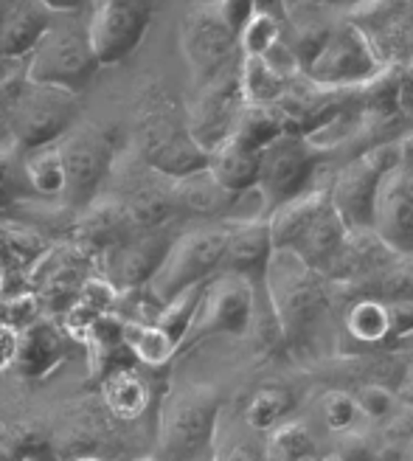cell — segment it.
Listing matches in <instances>:
<instances>
[{
  "instance_id": "17",
  "label": "cell",
  "mask_w": 413,
  "mask_h": 461,
  "mask_svg": "<svg viewBox=\"0 0 413 461\" xmlns=\"http://www.w3.org/2000/svg\"><path fill=\"white\" fill-rule=\"evenodd\" d=\"M346 17L369 40L385 68H400L413 51V0H357Z\"/></svg>"
},
{
  "instance_id": "24",
  "label": "cell",
  "mask_w": 413,
  "mask_h": 461,
  "mask_svg": "<svg viewBox=\"0 0 413 461\" xmlns=\"http://www.w3.org/2000/svg\"><path fill=\"white\" fill-rule=\"evenodd\" d=\"M74 234L82 253H104L127 234H132V225L119 200H90L87 205H82Z\"/></svg>"
},
{
  "instance_id": "39",
  "label": "cell",
  "mask_w": 413,
  "mask_h": 461,
  "mask_svg": "<svg viewBox=\"0 0 413 461\" xmlns=\"http://www.w3.org/2000/svg\"><path fill=\"white\" fill-rule=\"evenodd\" d=\"M214 6L225 17V23L231 26L237 34L245 26V20L254 14V0H214Z\"/></svg>"
},
{
  "instance_id": "6",
  "label": "cell",
  "mask_w": 413,
  "mask_h": 461,
  "mask_svg": "<svg viewBox=\"0 0 413 461\" xmlns=\"http://www.w3.org/2000/svg\"><path fill=\"white\" fill-rule=\"evenodd\" d=\"M329 149L301 130H284L270 138L259 149V172L254 186L262 197L265 214L279 203L307 192L312 183H318L320 172L329 169Z\"/></svg>"
},
{
  "instance_id": "19",
  "label": "cell",
  "mask_w": 413,
  "mask_h": 461,
  "mask_svg": "<svg viewBox=\"0 0 413 461\" xmlns=\"http://www.w3.org/2000/svg\"><path fill=\"white\" fill-rule=\"evenodd\" d=\"M172 242V234L166 225L160 228H147V230H132L121 242L104 250L107 267L104 276L116 285L119 293L147 287L149 276L164 259V253Z\"/></svg>"
},
{
  "instance_id": "41",
  "label": "cell",
  "mask_w": 413,
  "mask_h": 461,
  "mask_svg": "<svg viewBox=\"0 0 413 461\" xmlns=\"http://www.w3.org/2000/svg\"><path fill=\"white\" fill-rule=\"evenodd\" d=\"M394 147H397V160L405 167H413V127L402 130L394 138Z\"/></svg>"
},
{
  "instance_id": "21",
  "label": "cell",
  "mask_w": 413,
  "mask_h": 461,
  "mask_svg": "<svg viewBox=\"0 0 413 461\" xmlns=\"http://www.w3.org/2000/svg\"><path fill=\"white\" fill-rule=\"evenodd\" d=\"M270 257H273V240H270L267 214L225 220V248H222L220 270L239 273L259 290L265 287Z\"/></svg>"
},
{
  "instance_id": "10",
  "label": "cell",
  "mask_w": 413,
  "mask_h": 461,
  "mask_svg": "<svg viewBox=\"0 0 413 461\" xmlns=\"http://www.w3.org/2000/svg\"><path fill=\"white\" fill-rule=\"evenodd\" d=\"M57 147L65 167V197L71 205L82 209L96 197L104 175L112 169L116 158V138L99 124L74 122L59 138Z\"/></svg>"
},
{
  "instance_id": "43",
  "label": "cell",
  "mask_w": 413,
  "mask_h": 461,
  "mask_svg": "<svg viewBox=\"0 0 413 461\" xmlns=\"http://www.w3.org/2000/svg\"><path fill=\"white\" fill-rule=\"evenodd\" d=\"M4 279H6V270H4V259H0V293H4Z\"/></svg>"
},
{
  "instance_id": "38",
  "label": "cell",
  "mask_w": 413,
  "mask_h": 461,
  "mask_svg": "<svg viewBox=\"0 0 413 461\" xmlns=\"http://www.w3.org/2000/svg\"><path fill=\"white\" fill-rule=\"evenodd\" d=\"M400 357H402V372L397 383V397L413 405V335L400 346Z\"/></svg>"
},
{
  "instance_id": "46",
  "label": "cell",
  "mask_w": 413,
  "mask_h": 461,
  "mask_svg": "<svg viewBox=\"0 0 413 461\" xmlns=\"http://www.w3.org/2000/svg\"><path fill=\"white\" fill-rule=\"evenodd\" d=\"M192 4H197V0H192Z\"/></svg>"
},
{
  "instance_id": "1",
  "label": "cell",
  "mask_w": 413,
  "mask_h": 461,
  "mask_svg": "<svg viewBox=\"0 0 413 461\" xmlns=\"http://www.w3.org/2000/svg\"><path fill=\"white\" fill-rule=\"evenodd\" d=\"M265 295L290 355L307 357L315 352L320 335H335V287L324 273L292 250L273 248L265 273Z\"/></svg>"
},
{
  "instance_id": "18",
  "label": "cell",
  "mask_w": 413,
  "mask_h": 461,
  "mask_svg": "<svg viewBox=\"0 0 413 461\" xmlns=\"http://www.w3.org/2000/svg\"><path fill=\"white\" fill-rule=\"evenodd\" d=\"M372 228L394 250L413 257V167L394 160L385 169L372 203Z\"/></svg>"
},
{
  "instance_id": "15",
  "label": "cell",
  "mask_w": 413,
  "mask_h": 461,
  "mask_svg": "<svg viewBox=\"0 0 413 461\" xmlns=\"http://www.w3.org/2000/svg\"><path fill=\"white\" fill-rule=\"evenodd\" d=\"M397 257H400V250L388 245L372 225L346 228V234H343V240L332 250L329 262L320 270L335 287V307H337V298L357 293L365 282H372L374 276Z\"/></svg>"
},
{
  "instance_id": "23",
  "label": "cell",
  "mask_w": 413,
  "mask_h": 461,
  "mask_svg": "<svg viewBox=\"0 0 413 461\" xmlns=\"http://www.w3.org/2000/svg\"><path fill=\"white\" fill-rule=\"evenodd\" d=\"M54 12L42 0H6L0 14V54L4 57H26Z\"/></svg>"
},
{
  "instance_id": "31",
  "label": "cell",
  "mask_w": 413,
  "mask_h": 461,
  "mask_svg": "<svg viewBox=\"0 0 413 461\" xmlns=\"http://www.w3.org/2000/svg\"><path fill=\"white\" fill-rule=\"evenodd\" d=\"M284 130H290V124H287L279 104H250V102H245L239 115H237V122H234L231 138H237V141L254 147V149H262L270 138H275Z\"/></svg>"
},
{
  "instance_id": "3",
  "label": "cell",
  "mask_w": 413,
  "mask_h": 461,
  "mask_svg": "<svg viewBox=\"0 0 413 461\" xmlns=\"http://www.w3.org/2000/svg\"><path fill=\"white\" fill-rule=\"evenodd\" d=\"M267 225L275 250H292L295 257H301L318 270H324L332 250L349 228L329 200L327 180L312 183L307 192L270 209Z\"/></svg>"
},
{
  "instance_id": "11",
  "label": "cell",
  "mask_w": 413,
  "mask_h": 461,
  "mask_svg": "<svg viewBox=\"0 0 413 461\" xmlns=\"http://www.w3.org/2000/svg\"><path fill=\"white\" fill-rule=\"evenodd\" d=\"M397 160L394 141L374 144L332 167L327 189L329 200L349 228L372 225V203L380 186V177Z\"/></svg>"
},
{
  "instance_id": "26",
  "label": "cell",
  "mask_w": 413,
  "mask_h": 461,
  "mask_svg": "<svg viewBox=\"0 0 413 461\" xmlns=\"http://www.w3.org/2000/svg\"><path fill=\"white\" fill-rule=\"evenodd\" d=\"M62 360H65V340L49 321L34 318L26 327H20V343H17V357H14L20 375L45 377L49 372H54Z\"/></svg>"
},
{
  "instance_id": "4",
  "label": "cell",
  "mask_w": 413,
  "mask_h": 461,
  "mask_svg": "<svg viewBox=\"0 0 413 461\" xmlns=\"http://www.w3.org/2000/svg\"><path fill=\"white\" fill-rule=\"evenodd\" d=\"M222 397L214 385H180L160 400L155 456L205 458L214 456Z\"/></svg>"
},
{
  "instance_id": "33",
  "label": "cell",
  "mask_w": 413,
  "mask_h": 461,
  "mask_svg": "<svg viewBox=\"0 0 413 461\" xmlns=\"http://www.w3.org/2000/svg\"><path fill=\"white\" fill-rule=\"evenodd\" d=\"M318 411H320V420H324V428L329 433H335V436L363 433V425L369 422L349 388H329V391H324Z\"/></svg>"
},
{
  "instance_id": "9",
  "label": "cell",
  "mask_w": 413,
  "mask_h": 461,
  "mask_svg": "<svg viewBox=\"0 0 413 461\" xmlns=\"http://www.w3.org/2000/svg\"><path fill=\"white\" fill-rule=\"evenodd\" d=\"M180 51L194 87L211 82L225 68L239 62L237 32L228 26L214 0H197L180 20Z\"/></svg>"
},
{
  "instance_id": "5",
  "label": "cell",
  "mask_w": 413,
  "mask_h": 461,
  "mask_svg": "<svg viewBox=\"0 0 413 461\" xmlns=\"http://www.w3.org/2000/svg\"><path fill=\"white\" fill-rule=\"evenodd\" d=\"M22 59L29 82L62 87L71 94L85 90L99 68L82 12H54L34 49Z\"/></svg>"
},
{
  "instance_id": "34",
  "label": "cell",
  "mask_w": 413,
  "mask_h": 461,
  "mask_svg": "<svg viewBox=\"0 0 413 461\" xmlns=\"http://www.w3.org/2000/svg\"><path fill=\"white\" fill-rule=\"evenodd\" d=\"M26 175L29 183L45 197H57L65 192V167H62V155L57 141L40 144L26 149Z\"/></svg>"
},
{
  "instance_id": "29",
  "label": "cell",
  "mask_w": 413,
  "mask_h": 461,
  "mask_svg": "<svg viewBox=\"0 0 413 461\" xmlns=\"http://www.w3.org/2000/svg\"><path fill=\"white\" fill-rule=\"evenodd\" d=\"M124 343L132 360L147 368L166 366L177 352V343L155 321H141V318H124Z\"/></svg>"
},
{
  "instance_id": "20",
  "label": "cell",
  "mask_w": 413,
  "mask_h": 461,
  "mask_svg": "<svg viewBox=\"0 0 413 461\" xmlns=\"http://www.w3.org/2000/svg\"><path fill=\"white\" fill-rule=\"evenodd\" d=\"M124 189L127 192L119 197V203L124 205L132 230L169 225V220L177 214L172 197V177L152 169L141 158H138V169H127Z\"/></svg>"
},
{
  "instance_id": "45",
  "label": "cell",
  "mask_w": 413,
  "mask_h": 461,
  "mask_svg": "<svg viewBox=\"0 0 413 461\" xmlns=\"http://www.w3.org/2000/svg\"><path fill=\"white\" fill-rule=\"evenodd\" d=\"M0 14H4V4H0Z\"/></svg>"
},
{
  "instance_id": "36",
  "label": "cell",
  "mask_w": 413,
  "mask_h": 461,
  "mask_svg": "<svg viewBox=\"0 0 413 461\" xmlns=\"http://www.w3.org/2000/svg\"><path fill=\"white\" fill-rule=\"evenodd\" d=\"M282 40H284V26L265 12L250 14L237 34L239 54H256V57H267Z\"/></svg>"
},
{
  "instance_id": "7",
  "label": "cell",
  "mask_w": 413,
  "mask_h": 461,
  "mask_svg": "<svg viewBox=\"0 0 413 461\" xmlns=\"http://www.w3.org/2000/svg\"><path fill=\"white\" fill-rule=\"evenodd\" d=\"M225 248V220H202L200 225L172 237L164 259L149 276L147 290L160 307L177 293L209 282L220 270Z\"/></svg>"
},
{
  "instance_id": "35",
  "label": "cell",
  "mask_w": 413,
  "mask_h": 461,
  "mask_svg": "<svg viewBox=\"0 0 413 461\" xmlns=\"http://www.w3.org/2000/svg\"><path fill=\"white\" fill-rule=\"evenodd\" d=\"M202 285H205V282H202ZM202 285H194V287H189V290L177 293L175 298H169L166 304H160V307H157V315L152 318L155 324L177 343V349H180L183 335H186V330H189V324H192V315H194V310H197Z\"/></svg>"
},
{
  "instance_id": "40",
  "label": "cell",
  "mask_w": 413,
  "mask_h": 461,
  "mask_svg": "<svg viewBox=\"0 0 413 461\" xmlns=\"http://www.w3.org/2000/svg\"><path fill=\"white\" fill-rule=\"evenodd\" d=\"M17 343H20V327L9 324V321H0V372L14 366Z\"/></svg>"
},
{
  "instance_id": "27",
  "label": "cell",
  "mask_w": 413,
  "mask_h": 461,
  "mask_svg": "<svg viewBox=\"0 0 413 461\" xmlns=\"http://www.w3.org/2000/svg\"><path fill=\"white\" fill-rule=\"evenodd\" d=\"M102 397L112 417L138 420L149 405V385L135 368L119 366L102 377Z\"/></svg>"
},
{
  "instance_id": "30",
  "label": "cell",
  "mask_w": 413,
  "mask_h": 461,
  "mask_svg": "<svg viewBox=\"0 0 413 461\" xmlns=\"http://www.w3.org/2000/svg\"><path fill=\"white\" fill-rule=\"evenodd\" d=\"M262 456L265 458H318L320 447H318L312 428L304 420L287 417L265 433Z\"/></svg>"
},
{
  "instance_id": "14",
  "label": "cell",
  "mask_w": 413,
  "mask_h": 461,
  "mask_svg": "<svg viewBox=\"0 0 413 461\" xmlns=\"http://www.w3.org/2000/svg\"><path fill=\"white\" fill-rule=\"evenodd\" d=\"M90 9L87 37L99 65L127 59L141 45L152 20V0H99Z\"/></svg>"
},
{
  "instance_id": "25",
  "label": "cell",
  "mask_w": 413,
  "mask_h": 461,
  "mask_svg": "<svg viewBox=\"0 0 413 461\" xmlns=\"http://www.w3.org/2000/svg\"><path fill=\"white\" fill-rule=\"evenodd\" d=\"M205 167L222 183L228 192L242 197L256 186V172H259V149L247 147L237 138L228 135L225 141L211 147L205 152Z\"/></svg>"
},
{
  "instance_id": "44",
  "label": "cell",
  "mask_w": 413,
  "mask_h": 461,
  "mask_svg": "<svg viewBox=\"0 0 413 461\" xmlns=\"http://www.w3.org/2000/svg\"><path fill=\"white\" fill-rule=\"evenodd\" d=\"M94 4H99V0H90V6H94Z\"/></svg>"
},
{
  "instance_id": "32",
  "label": "cell",
  "mask_w": 413,
  "mask_h": 461,
  "mask_svg": "<svg viewBox=\"0 0 413 461\" xmlns=\"http://www.w3.org/2000/svg\"><path fill=\"white\" fill-rule=\"evenodd\" d=\"M295 408V397L292 391L284 385H262L250 394L245 411H242V420L245 425L254 430V433H267L270 428H275L282 420H287Z\"/></svg>"
},
{
  "instance_id": "28",
  "label": "cell",
  "mask_w": 413,
  "mask_h": 461,
  "mask_svg": "<svg viewBox=\"0 0 413 461\" xmlns=\"http://www.w3.org/2000/svg\"><path fill=\"white\" fill-rule=\"evenodd\" d=\"M292 74H284L267 57L239 54V87L242 99L250 104H275L284 94Z\"/></svg>"
},
{
  "instance_id": "42",
  "label": "cell",
  "mask_w": 413,
  "mask_h": 461,
  "mask_svg": "<svg viewBox=\"0 0 413 461\" xmlns=\"http://www.w3.org/2000/svg\"><path fill=\"white\" fill-rule=\"evenodd\" d=\"M51 12H85L90 9V0H42Z\"/></svg>"
},
{
  "instance_id": "22",
  "label": "cell",
  "mask_w": 413,
  "mask_h": 461,
  "mask_svg": "<svg viewBox=\"0 0 413 461\" xmlns=\"http://www.w3.org/2000/svg\"><path fill=\"white\" fill-rule=\"evenodd\" d=\"M172 197L177 214L194 220H225L239 200L209 172V167H197L186 175L172 177Z\"/></svg>"
},
{
  "instance_id": "2",
  "label": "cell",
  "mask_w": 413,
  "mask_h": 461,
  "mask_svg": "<svg viewBox=\"0 0 413 461\" xmlns=\"http://www.w3.org/2000/svg\"><path fill=\"white\" fill-rule=\"evenodd\" d=\"M138 158L169 177L205 167V149L186 124V104H180L164 85H149L135 115Z\"/></svg>"
},
{
  "instance_id": "37",
  "label": "cell",
  "mask_w": 413,
  "mask_h": 461,
  "mask_svg": "<svg viewBox=\"0 0 413 461\" xmlns=\"http://www.w3.org/2000/svg\"><path fill=\"white\" fill-rule=\"evenodd\" d=\"M349 391L355 394L360 411L365 413V420H369L372 425L382 422L388 413L400 405L397 391L391 385H382V383H357V385H349Z\"/></svg>"
},
{
  "instance_id": "13",
  "label": "cell",
  "mask_w": 413,
  "mask_h": 461,
  "mask_svg": "<svg viewBox=\"0 0 413 461\" xmlns=\"http://www.w3.org/2000/svg\"><path fill=\"white\" fill-rule=\"evenodd\" d=\"M380 71H385V65L374 54L369 40L343 14L332 23L324 45L304 68V77L324 85H357L377 77Z\"/></svg>"
},
{
  "instance_id": "16",
  "label": "cell",
  "mask_w": 413,
  "mask_h": 461,
  "mask_svg": "<svg viewBox=\"0 0 413 461\" xmlns=\"http://www.w3.org/2000/svg\"><path fill=\"white\" fill-rule=\"evenodd\" d=\"M242 104L245 99L239 87V62H234L211 82L194 87V99L186 104V124L192 138L209 152L231 135Z\"/></svg>"
},
{
  "instance_id": "12",
  "label": "cell",
  "mask_w": 413,
  "mask_h": 461,
  "mask_svg": "<svg viewBox=\"0 0 413 461\" xmlns=\"http://www.w3.org/2000/svg\"><path fill=\"white\" fill-rule=\"evenodd\" d=\"M76 115L79 102L71 90L26 82L9 115V141L22 149L57 141L76 122Z\"/></svg>"
},
{
  "instance_id": "8",
  "label": "cell",
  "mask_w": 413,
  "mask_h": 461,
  "mask_svg": "<svg viewBox=\"0 0 413 461\" xmlns=\"http://www.w3.org/2000/svg\"><path fill=\"white\" fill-rule=\"evenodd\" d=\"M256 312V287L245 276L217 270L209 282L202 285L197 310L192 324L180 340V349H192L194 343L214 338V335H250Z\"/></svg>"
}]
</instances>
